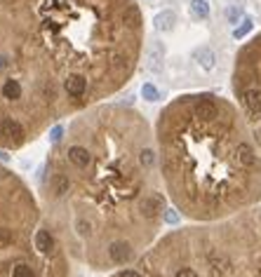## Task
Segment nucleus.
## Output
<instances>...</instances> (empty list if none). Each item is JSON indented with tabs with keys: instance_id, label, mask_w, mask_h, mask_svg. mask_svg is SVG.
<instances>
[{
	"instance_id": "nucleus-11",
	"label": "nucleus",
	"mask_w": 261,
	"mask_h": 277,
	"mask_svg": "<svg viewBox=\"0 0 261 277\" xmlns=\"http://www.w3.org/2000/svg\"><path fill=\"white\" fill-rule=\"evenodd\" d=\"M153 26H156V31H160V33H170V31H174V26H177V14H174L172 10L158 12L156 17H153Z\"/></svg>"
},
{
	"instance_id": "nucleus-4",
	"label": "nucleus",
	"mask_w": 261,
	"mask_h": 277,
	"mask_svg": "<svg viewBox=\"0 0 261 277\" xmlns=\"http://www.w3.org/2000/svg\"><path fill=\"white\" fill-rule=\"evenodd\" d=\"M24 136H26V129H24L19 117H14V115L0 117V138H3L5 144L17 146L24 141Z\"/></svg>"
},
{
	"instance_id": "nucleus-14",
	"label": "nucleus",
	"mask_w": 261,
	"mask_h": 277,
	"mask_svg": "<svg viewBox=\"0 0 261 277\" xmlns=\"http://www.w3.org/2000/svg\"><path fill=\"white\" fill-rule=\"evenodd\" d=\"M76 230H78L80 238H89L92 230H95V221L87 219V216H78V219H76Z\"/></svg>"
},
{
	"instance_id": "nucleus-16",
	"label": "nucleus",
	"mask_w": 261,
	"mask_h": 277,
	"mask_svg": "<svg viewBox=\"0 0 261 277\" xmlns=\"http://www.w3.org/2000/svg\"><path fill=\"white\" fill-rule=\"evenodd\" d=\"M252 28H254V22H252L250 17H245L243 22H240V26H235V28H233V38H235V40H243L245 35H247V33L252 31Z\"/></svg>"
},
{
	"instance_id": "nucleus-17",
	"label": "nucleus",
	"mask_w": 261,
	"mask_h": 277,
	"mask_svg": "<svg viewBox=\"0 0 261 277\" xmlns=\"http://www.w3.org/2000/svg\"><path fill=\"white\" fill-rule=\"evenodd\" d=\"M10 277H35V270L28 263H17V266L12 268Z\"/></svg>"
},
{
	"instance_id": "nucleus-8",
	"label": "nucleus",
	"mask_w": 261,
	"mask_h": 277,
	"mask_svg": "<svg viewBox=\"0 0 261 277\" xmlns=\"http://www.w3.org/2000/svg\"><path fill=\"white\" fill-rule=\"evenodd\" d=\"M35 249H38L40 254H54V251L59 249V247H57L54 235H52V230L40 228L38 233H35Z\"/></svg>"
},
{
	"instance_id": "nucleus-9",
	"label": "nucleus",
	"mask_w": 261,
	"mask_h": 277,
	"mask_svg": "<svg viewBox=\"0 0 261 277\" xmlns=\"http://www.w3.org/2000/svg\"><path fill=\"white\" fill-rule=\"evenodd\" d=\"M24 94V87H22V80L17 78H5L3 85H0V96L7 101H19Z\"/></svg>"
},
{
	"instance_id": "nucleus-12",
	"label": "nucleus",
	"mask_w": 261,
	"mask_h": 277,
	"mask_svg": "<svg viewBox=\"0 0 261 277\" xmlns=\"http://www.w3.org/2000/svg\"><path fill=\"white\" fill-rule=\"evenodd\" d=\"M193 59L198 61V66H200L202 71H214V66H217V54H214L210 47H198V50H193Z\"/></svg>"
},
{
	"instance_id": "nucleus-21",
	"label": "nucleus",
	"mask_w": 261,
	"mask_h": 277,
	"mask_svg": "<svg viewBox=\"0 0 261 277\" xmlns=\"http://www.w3.org/2000/svg\"><path fill=\"white\" fill-rule=\"evenodd\" d=\"M7 64H10V61H7V56H5V54H0V71H5Z\"/></svg>"
},
{
	"instance_id": "nucleus-3",
	"label": "nucleus",
	"mask_w": 261,
	"mask_h": 277,
	"mask_svg": "<svg viewBox=\"0 0 261 277\" xmlns=\"http://www.w3.org/2000/svg\"><path fill=\"white\" fill-rule=\"evenodd\" d=\"M235 80H245V83H252L261 89V35L254 40L250 50L240 52L238 59V71H235ZM256 125V141L261 144V113L256 117H252Z\"/></svg>"
},
{
	"instance_id": "nucleus-5",
	"label": "nucleus",
	"mask_w": 261,
	"mask_h": 277,
	"mask_svg": "<svg viewBox=\"0 0 261 277\" xmlns=\"http://www.w3.org/2000/svg\"><path fill=\"white\" fill-rule=\"evenodd\" d=\"M106 254H108V261L113 266H125L134 259V244L129 240H113L106 247Z\"/></svg>"
},
{
	"instance_id": "nucleus-10",
	"label": "nucleus",
	"mask_w": 261,
	"mask_h": 277,
	"mask_svg": "<svg viewBox=\"0 0 261 277\" xmlns=\"http://www.w3.org/2000/svg\"><path fill=\"white\" fill-rule=\"evenodd\" d=\"M162 59H165V50H162L160 43H153L148 47V54H146V68L153 73L162 71Z\"/></svg>"
},
{
	"instance_id": "nucleus-19",
	"label": "nucleus",
	"mask_w": 261,
	"mask_h": 277,
	"mask_svg": "<svg viewBox=\"0 0 261 277\" xmlns=\"http://www.w3.org/2000/svg\"><path fill=\"white\" fill-rule=\"evenodd\" d=\"M61 134H64V127H61V125H57V127H52L50 129V141H61Z\"/></svg>"
},
{
	"instance_id": "nucleus-7",
	"label": "nucleus",
	"mask_w": 261,
	"mask_h": 277,
	"mask_svg": "<svg viewBox=\"0 0 261 277\" xmlns=\"http://www.w3.org/2000/svg\"><path fill=\"white\" fill-rule=\"evenodd\" d=\"M66 160L71 162L76 169H87L89 162H92V155H89L87 146H80V144H73L66 148Z\"/></svg>"
},
{
	"instance_id": "nucleus-1",
	"label": "nucleus",
	"mask_w": 261,
	"mask_h": 277,
	"mask_svg": "<svg viewBox=\"0 0 261 277\" xmlns=\"http://www.w3.org/2000/svg\"><path fill=\"white\" fill-rule=\"evenodd\" d=\"M162 117V174L186 216L219 221L261 197V169L240 160L245 136L231 106L223 104L214 117H200L183 96Z\"/></svg>"
},
{
	"instance_id": "nucleus-20",
	"label": "nucleus",
	"mask_w": 261,
	"mask_h": 277,
	"mask_svg": "<svg viewBox=\"0 0 261 277\" xmlns=\"http://www.w3.org/2000/svg\"><path fill=\"white\" fill-rule=\"evenodd\" d=\"M179 221V214L174 209H167L165 211V223H177Z\"/></svg>"
},
{
	"instance_id": "nucleus-18",
	"label": "nucleus",
	"mask_w": 261,
	"mask_h": 277,
	"mask_svg": "<svg viewBox=\"0 0 261 277\" xmlns=\"http://www.w3.org/2000/svg\"><path fill=\"white\" fill-rule=\"evenodd\" d=\"M226 19H228V24H238V19H243V10L238 5L226 7Z\"/></svg>"
},
{
	"instance_id": "nucleus-2",
	"label": "nucleus",
	"mask_w": 261,
	"mask_h": 277,
	"mask_svg": "<svg viewBox=\"0 0 261 277\" xmlns=\"http://www.w3.org/2000/svg\"><path fill=\"white\" fill-rule=\"evenodd\" d=\"M200 277H261V209L183 228L160 240Z\"/></svg>"
},
{
	"instance_id": "nucleus-22",
	"label": "nucleus",
	"mask_w": 261,
	"mask_h": 277,
	"mask_svg": "<svg viewBox=\"0 0 261 277\" xmlns=\"http://www.w3.org/2000/svg\"><path fill=\"white\" fill-rule=\"evenodd\" d=\"M144 275L146 277H158V275H153V272H146V270H144Z\"/></svg>"
},
{
	"instance_id": "nucleus-15",
	"label": "nucleus",
	"mask_w": 261,
	"mask_h": 277,
	"mask_svg": "<svg viewBox=\"0 0 261 277\" xmlns=\"http://www.w3.org/2000/svg\"><path fill=\"white\" fill-rule=\"evenodd\" d=\"M141 96H144L146 101H151V104H156V101L162 99L160 89H158L153 83H144V85H141Z\"/></svg>"
},
{
	"instance_id": "nucleus-13",
	"label": "nucleus",
	"mask_w": 261,
	"mask_h": 277,
	"mask_svg": "<svg viewBox=\"0 0 261 277\" xmlns=\"http://www.w3.org/2000/svg\"><path fill=\"white\" fill-rule=\"evenodd\" d=\"M191 17L207 19L210 17V3L207 0H191Z\"/></svg>"
},
{
	"instance_id": "nucleus-6",
	"label": "nucleus",
	"mask_w": 261,
	"mask_h": 277,
	"mask_svg": "<svg viewBox=\"0 0 261 277\" xmlns=\"http://www.w3.org/2000/svg\"><path fill=\"white\" fill-rule=\"evenodd\" d=\"M64 89L71 99H83L87 94V78L80 75V73H68L64 78Z\"/></svg>"
}]
</instances>
